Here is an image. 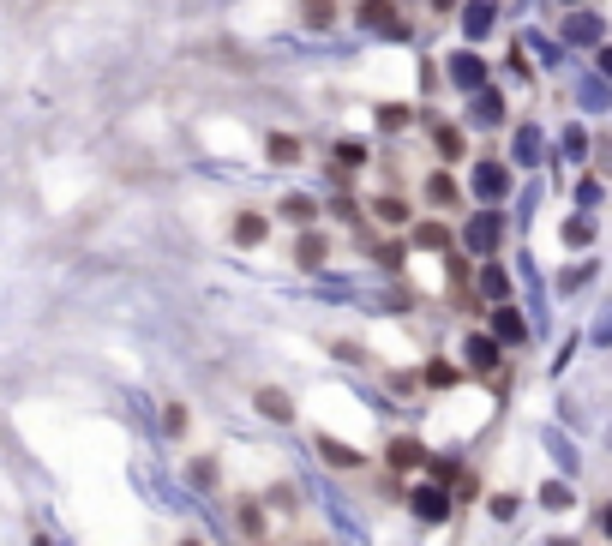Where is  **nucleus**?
Listing matches in <instances>:
<instances>
[{
  "mask_svg": "<svg viewBox=\"0 0 612 546\" xmlns=\"http://www.w3.org/2000/svg\"><path fill=\"white\" fill-rule=\"evenodd\" d=\"M438 150H444V157H462V132H456V126H438Z\"/></svg>",
  "mask_w": 612,
  "mask_h": 546,
  "instance_id": "14",
  "label": "nucleus"
},
{
  "mask_svg": "<svg viewBox=\"0 0 612 546\" xmlns=\"http://www.w3.org/2000/svg\"><path fill=\"white\" fill-rule=\"evenodd\" d=\"M427 385H433V390L456 385V366H451V361H433V372H427Z\"/></svg>",
  "mask_w": 612,
  "mask_h": 546,
  "instance_id": "12",
  "label": "nucleus"
},
{
  "mask_svg": "<svg viewBox=\"0 0 612 546\" xmlns=\"http://www.w3.org/2000/svg\"><path fill=\"white\" fill-rule=\"evenodd\" d=\"M360 24H391V0H366L360 6Z\"/></svg>",
  "mask_w": 612,
  "mask_h": 546,
  "instance_id": "9",
  "label": "nucleus"
},
{
  "mask_svg": "<svg viewBox=\"0 0 612 546\" xmlns=\"http://www.w3.org/2000/svg\"><path fill=\"white\" fill-rule=\"evenodd\" d=\"M282 210H289V217H300V223H313V217H318V204H313V199H289Z\"/></svg>",
  "mask_w": 612,
  "mask_h": 546,
  "instance_id": "15",
  "label": "nucleus"
},
{
  "mask_svg": "<svg viewBox=\"0 0 612 546\" xmlns=\"http://www.w3.org/2000/svg\"><path fill=\"white\" fill-rule=\"evenodd\" d=\"M300 13H306V24H318V30H324V24H331V0H306Z\"/></svg>",
  "mask_w": 612,
  "mask_h": 546,
  "instance_id": "13",
  "label": "nucleus"
},
{
  "mask_svg": "<svg viewBox=\"0 0 612 546\" xmlns=\"http://www.w3.org/2000/svg\"><path fill=\"white\" fill-rule=\"evenodd\" d=\"M427 192H433V204H456V181H451V175H433Z\"/></svg>",
  "mask_w": 612,
  "mask_h": 546,
  "instance_id": "10",
  "label": "nucleus"
},
{
  "mask_svg": "<svg viewBox=\"0 0 612 546\" xmlns=\"http://www.w3.org/2000/svg\"><path fill=\"white\" fill-rule=\"evenodd\" d=\"M253 403H258V414H264V421H277V426H289V421H295V403H289L282 390H271V385L258 390Z\"/></svg>",
  "mask_w": 612,
  "mask_h": 546,
  "instance_id": "2",
  "label": "nucleus"
},
{
  "mask_svg": "<svg viewBox=\"0 0 612 546\" xmlns=\"http://www.w3.org/2000/svg\"><path fill=\"white\" fill-rule=\"evenodd\" d=\"M493 330L504 337V343H522V319H516V306H498V312H493Z\"/></svg>",
  "mask_w": 612,
  "mask_h": 546,
  "instance_id": "5",
  "label": "nucleus"
},
{
  "mask_svg": "<svg viewBox=\"0 0 612 546\" xmlns=\"http://www.w3.org/2000/svg\"><path fill=\"white\" fill-rule=\"evenodd\" d=\"M415 510L427 523H438V516H444V499H438V492H415Z\"/></svg>",
  "mask_w": 612,
  "mask_h": 546,
  "instance_id": "8",
  "label": "nucleus"
},
{
  "mask_svg": "<svg viewBox=\"0 0 612 546\" xmlns=\"http://www.w3.org/2000/svg\"><path fill=\"white\" fill-rule=\"evenodd\" d=\"M384 463H391L396 474H415V468L427 463V445H420V439H391V450H384Z\"/></svg>",
  "mask_w": 612,
  "mask_h": 546,
  "instance_id": "1",
  "label": "nucleus"
},
{
  "mask_svg": "<svg viewBox=\"0 0 612 546\" xmlns=\"http://www.w3.org/2000/svg\"><path fill=\"white\" fill-rule=\"evenodd\" d=\"M180 546H204V541H180Z\"/></svg>",
  "mask_w": 612,
  "mask_h": 546,
  "instance_id": "18",
  "label": "nucleus"
},
{
  "mask_svg": "<svg viewBox=\"0 0 612 546\" xmlns=\"http://www.w3.org/2000/svg\"><path fill=\"white\" fill-rule=\"evenodd\" d=\"M264 150H271L277 162H295V157H300V144L289 139V132H271V139H264Z\"/></svg>",
  "mask_w": 612,
  "mask_h": 546,
  "instance_id": "7",
  "label": "nucleus"
},
{
  "mask_svg": "<svg viewBox=\"0 0 612 546\" xmlns=\"http://www.w3.org/2000/svg\"><path fill=\"white\" fill-rule=\"evenodd\" d=\"M324 252H331V246H324V235H300L295 264H300V270H318V264H324Z\"/></svg>",
  "mask_w": 612,
  "mask_h": 546,
  "instance_id": "3",
  "label": "nucleus"
},
{
  "mask_svg": "<svg viewBox=\"0 0 612 546\" xmlns=\"http://www.w3.org/2000/svg\"><path fill=\"white\" fill-rule=\"evenodd\" d=\"M235 241H240V246H258V241H264V217H253V210H246V217H235Z\"/></svg>",
  "mask_w": 612,
  "mask_h": 546,
  "instance_id": "6",
  "label": "nucleus"
},
{
  "mask_svg": "<svg viewBox=\"0 0 612 546\" xmlns=\"http://www.w3.org/2000/svg\"><path fill=\"white\" fill-rule=\"evenodd\" d=\"M415 241H420V246H451V228L427 223V228H415Z\"/></svg>",
  "mask_w": 612,
  "mask_h": 546,
  "instance_id": "11",
  "label": "nucleus"
},
{
  "mask_svg": "<svg viewBox=\"0 0 612 546\" xmlns=\"http://www.w3.org/2000/svg\"><path fill=\"white\" fill-rule=\"evenodd\" d=\"M240 528H246V534H258V528H264V516H258V505H240Z\"/></svg>",
  "mask_w": 612,
  "mask_h": 546,
  "instance_id": "17",
  "label": "nucleus"
},
{
  "mask_svg": "<svg viewBox=\"0 0 612 546\" xmlns=\"http://www.w3.org/2000/svg\"><path fill=\"white\" fill-rule=\"evenodd\" d=\"M318 456L331 468H360V450H349V445H336V439H318Z\"/></svg>",
  "mask_w": 612,
  "mask_h": 546,
  "instance_id": "4",
  "label": "nucleus"
},
{
  "mask_svg": "<svg viewBox=\"0 0 612 546\" xmlns=\"http://www.w3.org/2000/svg\"><path fill=\"white\" fill-rule=\"evenodd\" d=\"M373 210H378V217H384V223H402V217H409V210H402V199H378Z\"/></svg>",
  "mask_w": 612,
  "mask_h": 546,
  "instance_id": "16",
  "label": "nucleus"
}]
</instances>
